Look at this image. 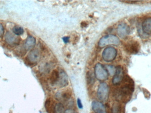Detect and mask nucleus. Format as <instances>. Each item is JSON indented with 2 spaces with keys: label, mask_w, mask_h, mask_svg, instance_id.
Listing matches in <instances>:
<instances>
[{
  "label": "nucleus",
  "mask_w": 151,
  "mask_h": 113,
  "mask_svg": "<svg viewBox=\"0 0 151 113\" xmlns=\"http://www.w3.org/2000/svg\"><path fill=\"white\" fill-rule=\"evenodd\" d=\"M119 39L113 35H108L102 37L99 42V47L101 48H104L106 46L110 45H114L118 46L120 44Z\"/></svg>",
  "instance_id": "nucleus-1"
},
{
  "label": "nucleus",
  "mask_w": 151,
  "mask_h": 113,
  "mask_svg": "<svg viewBox=\"0 0 151 113\" xmlns=\"http://www.w3.org/2000/svg\"><path fill=\"white\" fill-rule=\"evenodd\" d=\"M109 95V88L105 83H101L99 86L97 96L99 99L102 102H106Z\"/></svg>",
  "instance_id": "nucleus-2"
},
{
  "label": "nucleus",
  "mask_w": 151,
  "mask_h": 113,
  "mask_svg": "<svg viewBox=\"0 0 151 113\" xmlns=\"http://www.w3.org/2000/svg\"><path fill=\"white\" fill-rule=\"evenodd\" d=\"M95 74L96 78L100 81H104L108 79V72L100 63H98L95 66Z\"/></svg>",
  "instance_id": "nucleus-3"
},
{
  "label": "nucleus",
  "mask_w": 151,
  "mask_h": 113,
  "mask_svg": "<svg viewBox=\"0 0 151 113\" xmlns=\"http://www.w3.org/2000/svg\"><path fill=\"white\" fill-rule=\"evenodd\" d=\"M117 50L113 47L106 48L103 51L102 56L105 61L110 62L115 59L117 56Z\"/></svg>",
  "instance_id": "nucleus-4"
},
{
  "label": "nucleus",
  "mask_w": 151,
  "mask_h": 113,
  "mask_svg": "<svg viewBox=\"0 0 151 113\" xmlns=\"http://www.w3.org/2000/svg\"><path fill=\"white\" fill-rule=\"evenodd\" d=\"M140 45L138 42L132 41L128 42L125 46V50L130 55H136L140 51Z\"/></svg>",
  "instance_id": "nucleus-5"
},
{
  "label": "nucleus",
  "mask_w": 151,
  "mask_h": 113,
  "mask_svg": "<svg viewBox=\"0 0 151 113\" xmlns=\"http://www.w3.org/2000/svg\"><path fill=\"white\" fill-rule=\"evenodd\" d=\"M130 27L126 23H122L118 26L117 33L119 37L121 39L127 38L130 33Z\"/></svg>",
  "instance_id": "nucleus-6"
},
{
  "label": "nucleus",
  "mask_w": 151,
  "mask_h": 113,
  "mask_svg": "<svg viewBox=\"0 0 151 113\" xmlns=\"http://www.w3.org/2000/svg\"><path fill=\"white\" fill-rule=\"evenodd\" d=\"M124 78L123 68L121 66H118L116 67V72L113 78V83L114 85H119L122 82Z\"/></svg>",
  "instance_id": "nucleus-7"
},
{
  "label": "nucleus",
  "mask_w": 151,
  "mask_h": 113,
  "mask_svg": "<svg viewBox=\"0 0 151 113\" xmlns=\"http://www.w3.org/2000/svg\"><path fill=\"white\" fill-rule=\"evenodd\" d=\"M40 52L39 50H32L27 55V60L31 64H35L40 60Z\"/></svg>",
  "instance_id": "nucleus-8"
},
{
  "label": "nucleus",
  "mask_w": 151,
  "mask_h": 113,
  "mask_svg": "<svg viewBox=\"0 0 151 113\" xmlns=\"http://www.w3.org/2000/svg\"><path fill=\"white\" fill-rule=\"evenodd\" d=\"M92 110L96 113H106V109L102 103L94 101L91 104Z\"/></svg>",
  "instance_id": "nucleus-9"
},
{
  "label": "nucleus",
  "mask_w": 151,
  "mask_h": 113,
  "mask_svg": "<svg viewBox=\"0 0 151 113\" xmlns=\"http://www.w3.org/2000/svg\"><path fill=\"white\" fill-rule=\"evenodd\" d=\"M56 104L52 99H47L45 104V107L47 113H55V106Z\"/></svg>",
  "instance_id": "nucleus-10"
},
{
  "label": "nucleus",
  "mask_w": 151,
  "mask_h": 113,
  "mask_svg": "<svg viewBox=\"0 0 151 113\" xmlns=\"http://www.w3.org/2000/svg\"><path fill=\"white\" fill-rule=\"evenodd\" d=\"M58 86L61 88L65 87L69 84L68 76L64 71L59 73V78L57 83Z\"/></svg>",
  "instance_id": "nucleus-11"
},
{
  "label": "nucleus",
  "mask_w": 151,
  "mask_h": 113,
  "mask_svg": "<svg viewBox=\"0 0 151 113\" xmlns=\"http://www.w3.org/2000/svg\"><path fill=\"white\" fill-rule=\"evenodd\" d=\"M143 32L146 35L151 34V17L145 19L142 25Z\"/></svg>",
  "instance_id": "nucleus-12"
},
{
  "label": "nucleus",
  "mask_w": 151,
  "mask_h": 113,
  "mask_svg": "<svg viewBox=\"0 0 151 113\" xmlns=\"http://www.w3.org/2000/svg\"><path fill=\"white\" fill-rule=\"evenodd\" d=\"M72 93L70 89L66 90L63 91L62 93H58L56 95V97L58 99L64 100V101H68L71 97Z\"/></svg>",
  "instance_id": "nucleus-13"
},
{
  "label": "nucleus",
  "mask_w": 151,
  "mask_h": 113,
  "mask_svg": "<svg viewBox=\"0 0 151 113\" xmlns=\"http://www.w3.org/2000/svg\"><path fill=\"white\" fill-rule=\"evenodd\" d=\"M5 40L8 44L11 45L17 44L19 42L18 38L9 32L5 35Z\"/></svg>",
  "instance_id": "nucleus-14"
},
{
  "label": "nucleus",
  "mask_w": 151,
  "mask_h": 113,
  "mask_svg": "<svg viewBox=\"0 0 151 113\" xmlns=\"http://www.w3.org/2000/svg\"><path fill=\"white\" fill-rule=\"evenodd\" d=\"M36 44V40L34 37L29 35L27 39L24 43L25 49L27 50L32 49Z\"/></svg>",
  "instance_id": "nucleus-15"
},
{
  "label": "nucleus",
  "mask_w": 151,
  "mask_h": 113,
  "mask_svg": "<svg viewBox=\"0 0 151 113\" xmlns=\"http://www.w3.org/2000/svg\"><path fill=\"white\" fill-rule=\"evenodd\" d=\"M59 78V72L56 69L53 70L50 76V81L51 85H55L57 83Z\"/></svg>",
  "instance_id": "nucleus-16"
},
{
  "label": "nucleus",
  "mask_w": 151,
  "mask_h": 113,
  "mask_svg": "<svg viewBox=\"0 0 151 113\" xmlns=\"http://www.w3.org/2000/svg\"><path fill=\"white\" fill-rule=\"evenodd\" d=\"M93 74L91 72H87L86 74V81H87V84L88 85H92L95 82V78Z\"/></svg>",
  "instance_id": "nucleus-17"
},
{
  "label": "nucleus",
  "mask_w": 151,
  "mask_h": 113,
  "mask_svg": "<svg viewBox=\"0 0 151 113\" xmlns=\"http://www.w3.org/2000/svg\"><path fill=\"white\" fill-rule=\"evenodd\" d=\"M122 108L119 103H114L112 108V113H122Z\"/></svg>",
  "instance_id": "nucleus-18"
},
{
  "label": "nucleus",
  "mask_w": 151,
  "mask_h": 113,
  "mask_svg": "<svg viewBox=\"0 0 151 113\" xmlns=\"http://www.w3.org/2000/svg\"><path fill=\"white\" fill-rule=\"evenodd\" d=\"M13 32L17 35H22L24 32V29L22 27L19 26L14 27L12 29Z\"/></svg>",
  "instance_id": "nucleus-19"
},
{
  "label": "nucleus",
  "mask_w": 151,
  "mask_h": 113,
  "mask_svg": "<svg viewBox=\"0 0 151 113\" xmlns=\"http://www.w3.org/2000/svg\"><path fill=\"white\" fill-rule=\"evenodd\" d=\"M65 107L62 103L56 104L55 106V113H64Z\"/></svg>",
  "instance_id": "nucleus-20"
},
{
  "label": "nucleus",
  "mask_w": 151,
  "mask_h": 113,
  "mask_svg": "<svg viewBox=\"0 0 151 113\" xmlns=\"http://www.w3.org/2000/svg\"><path fill=\"white\" fill-rule=\"evenodd\" d=\"M107 72H109V73L111 75H114L115 72H116V68H114L113 66L108 65L106 66Z\"/></svg>",
  "instance_id": "nucleus-21"
},
{
  "label": "nucleus",
  "mask_w": 151,
  "mask_h": 113,
  "mask_svg": "<svg viewBox=\"0 0 151 113\" xmlns=\"http://www.w3.org/2000/svg\"><path fill=\"white\" fill-rule=\"evenodd\" d=\"M4 33V28L2 24H0V38L3 35Z\"/></svg>",
  "instance_id": "nucleus-22"
},
{
  "label": "nucleus",
  "mask_w": 151,
  "mask_h": 113,
  "mask_svg": "<svg viewBox=\"0 0 151 113\" xmlns=\"http://www.w3.org/2000/svg\"><path fill=\"white\" fill-rule=\"evenodd\" d=\"M77 105L80 109H81L83 108V105L82 104L81 101L80 99L78 98L77 100Z\"/></svg>",
  "instance_id": "nucleus-23"
},
{
  "label": "nucleus",
  "mask_w": 151,
  "mask_h": 113,
  "mask_svg": "<svg viewBox=\"0 0 151 113\" xmlns=\"http://www.w3.org/2000/svg\"><path fill=\"white\" fill-rule=\"evenodd\" d=\"M143 92L145 97H146V96L148 97L149 96H150V94L149 91H148L145 89H143Z\"/></svg>",
  "instance_id": "nucleus-24"
},
{
  "label": "nucleus",
  "mask_w": 151,
  "mask_h": 113,
  "mask_svg": "<svg viewBox=\"0 0 151 113\" xmlns=\"http://www.w3.org/2000/svg\"><path fill=\"white\" fill-rule=\"evenodd\" d=\"M63 40L65 43H67L69 42V40H70V37H67V36L64 37L63 38Z\"/></svg>",
  "instance_id": "nucleus-25"
},
{
  "label": "nucleus",
  "mask_w": 151,
  "mask_h": 113,
  "mask_svg": "<svg viewBox=\"0 0 151 113\" xmlns=\"http://www.w3.org/2000/svg\"><path fill=\"white\" fill-rule=\"evenodd\" d=\"M64 113H78L74 110H72V109H68Z\"/></svg>",
  "instance_id": "nucleus-26"
},
{
  "label": "nucleus",
  "mask_w": 151,
  "mask_h": 113,
  "mask_svg": "<svg viewBox=\"0 0 151 113\" xmlns=\"http://www.w3.org/2000/svg\"><path fill=\"white\" fill-rule=\"evenodd\" d=\"M81 26L82 27H86V26H87V25H88V24H87V23L85 22H82L81 23Z\"/></svg>",
  "instance_id": "nucleus-27"
},
{
  "label": "nucleus",
  "mask_w": 151,
  "mask_h": 113,
  "mask_svg": "<svg viewBox=\"0 0 151 113\" xmlns=\"http://www.w3.org/2000/svg\"><path fill=\"white\" fill-rule=\"evenodd\" d=\"M127 3H130L134 4L136 2H137V1H124Z\"/></svg>",
  "instance_id": "nucleus-28"
}]
</instances>
